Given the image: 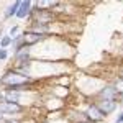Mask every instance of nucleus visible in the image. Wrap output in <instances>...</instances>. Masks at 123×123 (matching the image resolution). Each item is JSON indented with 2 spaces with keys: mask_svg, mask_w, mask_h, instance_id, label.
I'll return each mask as SVG.
<instances>
[{
  "mask_svg": "<svg viewBox=\"0 0 123 123\" xmlns=\"http://www.w3.org/2000/svg\"><path fill=\"white\" fill-rule=\"evenodd\" d=\"M38 84H39L38 79L17 74L10 67L0 77V89H15V90H20V92H30V90H33L35 85H38Z\"/></svg>",
  "mask_w": 123,
  "mask_h": 123,
  "instance_id": "1",
  "label": "nucleus"
},
{
  "mask_svg": "<svg viewBox=\"0 0 123 123\" xmlns=\"http://www.w3.org/2000/svg\"><path fill=\"white\" fill-rule=\"evenodd\" d=\"M82 112H84L85 120H87V122H90V123H102L105 120V115L98 110V107L95 105L94 100H92V102H89L87 107H85Z\"/></svg>",
  "mask_w": 123,
  "mask_h": 123,
  "instance_id": "2",
  "label": "nucleus"
},
{
  "mask_svg": "<svg viewBox=\"0 0 123 123\" xmlns=\"http://www.w3.org/2000/svg\"><path fill=\"white\" fill-rule=\"evenodd\" d=\"M117 97H118V90L115 89L112 82H105L94 95V98H98V100H117Z\"/></svg>",
  "mask_w": 123,
  "mask_h": 123,
  "instance_id": "3",
  "label": "nucleus"
},
{
  "mask_svg": "<svg viewBox=\"0 0 123 123\" xmlns=\"http://www.w3.org/2000/svg\"><path fill=\"white\" fill-rule=\"evenodd\" d=\"M95 105L98 107V110L105 115V118L108 117V115H112L117 112V108H118V102L117 100H98V98H94Z\"/></svg>",
  "mask_w": 123,
  "mask_h": 123,
  "instance_id": "4",
  "label": "nucleus"
},
{
  "mask_svg": "<svg viewBox=\"0 0 123 123\" xmlns=\"http://www.w3.org/2000/svg\"><path fill=\"white\" fill-rule=\"evenodd\" d=\"M12 61H13L12 66H17V64H23V62L33 61V48H25V49H21V51H18V53H13Z\"/></svg>",
  "mask_w": 123,
  "mask_h": 123,
  "instance_id": "5",
  "label": "nucleus"
},
{
  "mask_svg": "<svg viewBox=\"0 0 123 123\" xmlns=\"http://www.w3.org/2000/svg\"><path fill=\"white\" fill-rule=\"evenodd\" d=\"M31 10H33V2H30V0H23V2L20 3V8H18V12H17V17H15V18L28 20V17L31 15Z\"/></svg>",
  "mask_w": 123,
  "mask_h": 123,
  "instance_id": "6",
  "label": "nucleus"
},
{
  "mask_svg": "<svg viewBox=\"0 0 123 123\" xmlns=\"http://www.w3.org/2000/svg\"><path fill=\"white\" fill-rule=\"evenodd\" d=\"M20 3H21L20 0L10 3L8 7L3 10V20H10V18H13V17H17V12H18V8H20Z\"/></svg>",
  "mask_w": 123,
  "mask_h": 123,
  "instance_id": "7",
  "label": "nucleus"
},
{
  "mask_svg": "<svg viewBox=\"0 0 123 123\" xmlns=\"http://www.w3.org/2000/svg\"><path fill=\"white\" fill-rule=\"evenodd\" d=\"M10 46H12V38H10L8 35H3L0 38V48L2 49H8Z\"/></svg>",
  "mask_w": 123,
  "mask_h": 123,
  "instance_id": "8",
  "label": "nucleus"
},
{
  "mask_svg": "<svg viewBox=\"0 0 123 123\" xmlns=\"http://www.w3.org/2000/svg\"><path fill=\"white\" fill-rule=\"evenodd\" d=\"M18 33H20V25H13V26L10 28V31H8V36L10 38H15Z\"/></svg>",
  "mask_w": 123,
  "mask_h": 123,
  "instance_id": "9",
  "label": "nucleus"
},
{
  "mask_svg": "<svg viewBox=\"0 0 123 123\" xmlns=\"http://www.w3.org/2000/svg\"><path fill=\"white\" fill-rule=\"evenodd\" d=\"M7 59H8V49L0 48V61H7Z\"/></svg>",
  "mask_w": 123,
  "mask_h": 123,
  "instance_id": "10",
  "label": "nucleus"
},
{
  "mask_svg": "<svg viewBox=\"0 0 123 123\" xmlns=\"http://www.w3.org/2000/svg\"><path fill=\"white\" fill-rule=\"evenodd\" d=\"M2 123H21V118H3Z\"/></svg>",
  "mask_w": 123,
  "mask_h": 123,
  "instance_id": "11",
  "label": "nucleus"
},
{
  "mask_svg": "<svg viewBox=\"0 0 123 123\" xmlns=\"http://www.w3.org/2000/svg\"><path fill=\"white\" fill-rule=\"evenodd\" d=\"M117 79H123V64H120L117 69Z\"/></svg>",
  "mask_w": 123,
  "mask_h": 123,
  "instance_id": "12",
  "label": "nucleus"
},
{
  "mask_svg": "<svg viewBox=\"0 0 123 123\" xmlns=\"http://www.w3.org/2000/svg\"><path fill=\"white\" fill-rule=\"evenodd\" d=\"M115 123H123V110L120 113L117 115V118H115Z\"/></svg>",
  "mask_w": 123,
  "mask_h": 123,
  "instance_id": "13",
  "label": "nucleus"
},
{
  "mask_svg": "<svg viewBox=\"0 0 123 123\" xmlns=\"http://www.w3.org/2000/svg\"><path fill=\"white\" fill-rule=\"evenodd\" d=\"M117 102H118V105H122V107H123V92H118V97H117Z\"/></svg>",
  "mask_w": 123,
  "mask_h": 123,
  "instance_id": "14",
  "label": "nucleus"
},
{
  "mask_svg": "<svg viewBox=\"0 0 123 123\" xmlns=\"http://www.w3.org/2000/svg\"><path fill=\"white\" fill-rule=\"evenodd\" d=\"M2 122H3V115L0 113V123H2Z\"/></svg>",
  "mask_w": 123,
  "mask_h": 123,
  "instance_id": "15",
  "label": "nucleus"
},
{
  "mask_svg": "<svg viewBox=\"0 0 123 123\" xmlns=\"http://www.w3.org/2000/svg\"><path fill=\"white\" fill-rule=\"evenodd\" d=\"M77 123H90V122H87V120H82V122H77Z\"/></svg>",
  "mask_w": 123,
  "mask_h": 123,
  "instance_id": "16",
  "label": "nucleus"
},
{
  "mask_svg": "<svg viewBox=\"0 0 123 123\" xmlns=\"http://www.w3.org/2000/svg\"><path fill=\"white\" fill-rule=\"evenodd\" d=\"M0 38H2V33H0Z\"/></svg>",
  "mask_w": 123,
  "mask_h": 123,
  "instance_id": "17",
  "label": "nucleus"
}]
</instances>
